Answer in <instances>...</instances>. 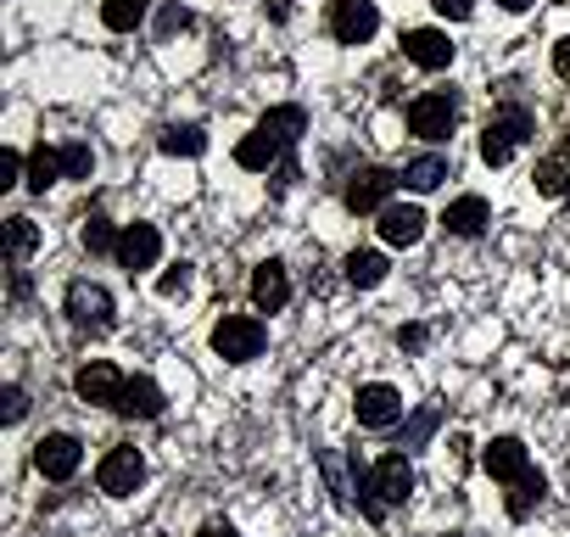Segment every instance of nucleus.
<instances>
[{
    "label": "nucleus",
    "instance_id": "nucleus-28",
    "mask_svg": "<svg viewBox=\"0 0 570 537\" xmlns=\"http://www.w3.org/2000/svg\"><path fill=\"white\" fill-rule=\"evenodd\" d=\"M347 281L353 286H381L386 281V257L381 252H347Z\"/></svg>",
    "mask_w": 570,
    "mask_h": 537
},
{
    "label": "nucleus",
    "instance_id": "nucleus-30",
    "mask_svg": "<svg viewBox=\"0 0 570 537\" xmlns=\"http://www.w3.org/2000/svg\"><path fill=\"white\" fill-rule=\"evenodd\" d=\"M531 179H537V191H542V196H564V191H570V174H564V163H559V157H542Z\"/></svg>",
    "mask_w": 570,
    "mask_h": 537
},
{
    "label": "nucleus",
    "instance_id": "nucleus-31",
    "mask_svg": "<svg viewBox=\"0 0 570 537\" xmlns=\"http://www.w3.org/2000/svg\"><path fill=\"white\" fill-rule=\"evenodd\" d=\"M79 241H85V252L96 257V252H118V235H112V224L96 213V218H85V230H79Z\"/></svg>",
    "mask_w": 570,
    "mask_h": 537
},
{
    "label": "nucleus",
    "instance_id": "nucleus-18",
    "mask_svg": "<svg viewBox=\"0 0 570 537\" xmlns=\"http://www.w3.org/2000/svg\"><path fill=\"white\" fill-rule=\"evenodd\" d=\"M420 235H425V213H420L414 202L381 213V241H386V246H420Z\"/></svg>",
    "mask_w": 570,
    "mask_h": 537
},
{
    "label": "nucleus",
    "instance_id": "nucleus-43",
    "mask_svg": "<svg viewBox=\"0 0 570 537\" xmlns=\"http://www.w3.org/2000/svg\"><path fill=\"white\" fill-rule=\"evenodd\" d=\"M564 152H570V140H564Z\"/></svg>",
    "mask_w": 570,
    "mask_h": 537
},
{
    "label": "nucleus",
    "instance_id": "nucleus-6",
    "mask_svg": "<svg viewBox=\"0 0 570 537\" xmlns=\"http://www.w3.org/2000/svg\"><path fill=\"white\" fill-rule=\"evenodd\" d=\"M124 387H129V375H118V364H107V359H90V364L73 375V392H79L85 403H96V409H118Z\"/></svg>",
    "mask_w": 570,
    "mask_h": 537
},
{
    "label": "nucleus",
    "instance_id": "nucleus-35",
    "mask_svg": "<svg viewBox=\"0 0 570 537\" xmlns=\"http://www.w3.org/2000/svg\"><path fill=\"white\" fill-rule=\"evenodd\" d=\"M18 174H23V152H12V146H7V152H0V191H12V185H18Z\"/></svg>",
    "mask_w": 570,
    "mask_h": 537
},
{
    "label": "nucleus",
    "instance_id": "nucleus-38",
    "mask_svg": "<svg viewBox=\"0 0 570 537\" xmlns=\"http://www.w3.org/2000/svg\"><path fill=\"white\" fill-rule=\"evenodd\" d=\"M425 342H431V331H425V325H403V331H397V348H409V353H420Z\"/></svg>",
    "mask_w": 570,
    "mask_h": 537
},
{
    "label": "nucleus",
    "instance_id": "nucleus-22",
    "mask_svg": "<svg viewBox=\"0 0 570 537\" xmlns=\"http://www.w3.org/2000/svg\"><path fill=\"white\" fill-rule=\"evenodd\" d=\"M62 174H68V168H62V152H51V146H35V152H29V179H23V185H29L35 196H46V191H51Z\"/></svg>",
    "mask_w": 570,
    "mask_h": 537
},
{
    "label": "nucleus",
    "instance_id": "nucleus-20",
    "mask_svg": "<svg viewBox=\"0 0 570 537\" xmlns=\"http://www.w3.org/2000/svg\"><path fill=\"white\" fill-rule=\"evenodd\" d=\"M257 129H263L268 140H279L285 152H292V146H297V135L308 129V113H303V107H268V113L257 118Z\"/></svg>",
    "mask_w": 570,
    "mask_h": 537
},
{
    "label": "nucleus",
    "instance_id": "nucleus-9",
    "mask_svg": "<svg viewBox=\"0 0 570 537\" xmlns=\"http://www.w3.org/2000/svg\"><path fill=\"white\" fill-rule=\"evenodd\" d=\"M397 179H403V174H392V168H358V174L347 179V207H353V213H386Z\"/></svg>",
    "mask_w": 570,
    "mask_h": 537
},
{
    "label": "nucleus",
    "instance_id": "nucleus-41",
    "mask_svg": "<svg viewBox=\"0 0 570 537\" xmlns=\"http://www.w3.org/2000/svg\"><path fill=\"white\" fill-rule=\"evenodd\" d=\"M503 12H525V7H537V0H498Z\"/></svg>",
    "mask_w": 570,
    "mask_h": 537
},
{
    "label": "nucleus",
    "instance_id": "nucleus-29",
    "mask_svg": "<svg viewBox=\"0 0 570 537\" xmlns=\"http://www.w3.org/2000/svg\"><path fill=\"white\" fill-rule=\"evenodd\" d=\"M436 426H442V409H436V403L414 409V414H409V426H403V448H425Z\"/></svg>",
    "mask_w": 570,
    "mask_h": 537
},
{
    "label": "nucleus",
    "instance_id": "nucleus-5",
    "mask_svg": "<svg viewBox=\"0 0 570 537\" xmlns=\"http://www.w3.org/2000/svg\"><path fill=\"white\" fill-rule=\"evenodd\" d=\"M453 124H459V96L453 90H431L409 107V135H420V140H448Z\"/></svg>",
    "mask_w": 570,
    "mask_h": 537
},
{
    "label": "nucleus",
    "instance_id": "nucleus-42",
    "mask_svg": "<svg viewBox=\"0 0 570 537\" xmlns=\"http://www.w3.org/2000/svg\"><path fill=\"white\" fill-rule=\"evenodd\" d=\"M448 537H464V531H448Z\"/></svg>",
    "mask_w": 570,
    "mask_h": 537
},
{
    "label": "nucleus",
    "instance_id": "nucleus-27",
    "mask_svg": "<svg viewBox=\"0 0 570 537\" xmlns=\"http://www.w3.org/2000/svg\"><path fill=\"white\" fill-rule=\"evenodd\" d=\"M442 179H448V157H436V152H431V157H414V163L403 168V185H409V191H436Z\"/></svg>",
    "mask_w": 570,
    "mask_h": 537
},
{
    "label": "nucleus",
    "instance_id": "nucleus-39",
    "mask_svg": "<svg viewBox=\"0 0 570 537\" xmlns=\"http://www.w3.org/2000/svg\"><path fill=\"white\" fill-rule=\"evenodd\" d=\"M553 68H559V74H564V79H570V35H564V40H559V46H553Z\"/></svg>",
    "mask_w": 570,
    "mask_h": 537
},
{
    "label": "nucleus",
    "instance_id": "nucleus-8",
    "mask_svg": "<svg viewBox=\"0 0 570 537\" xmlns=\"http://www.w3.org/2000/svg\"><path fill=\"white\" fill-rule=\"evenodd\" d=\"M381 29V12H375V0H336V12H331V35L342 46H370Z\"/></svg>",
    "mask_w": 570,
    "mask_h": 537
},
{
    "label": "nucleus",
    "instance_id": "nucleus-23",
    "mask_svg": "<svg viewBox=\"0 0 570 537\" xmlns=\"http://www.w3.org/2000/svg\"><path fill=\"white\" fill-rule=\"evenodd\" d=\"M146 12H151V0H101V23L112 35H135L146 23Z\"/></svg>",
    "mask_w": 570,
    "mask_h": 537
},
{
    "label": "nucleus",
    "instance_id": "nucleus-2",
    "mask_svg": "<svg viewBox=\"0 0 570 537\" xmlns=\"http://www.w3.org/2000/svg\"><path fill=\"white\" fill-rule=\"evenodd\" d=\"M525 140H531V118H525L520 107L492 113V118H487V129H481V157H487L492 168H503V163H509Z\"/></svg>",
    "mask_w": 570,
    "mask_h": 537
},
{
    "label": "nucleus",
    "instance_id": "nucleus-34",
    "mask_svg": "<svg viewBox=\"0 0 570 537\" xmlns=\"http://www.w3.org/2000/svg\"><path fill=\"white\" fill-rule=\"evenodd\" d=\"M190 29V12L185 7H163V18H157V35L168 40V35H185Z\"/></svg>",
    "mask_w": 570,
    "mask_h": 537
},
{
    "label": "nucleus",
    "instance_id": "nucleus-13",
    "mask_svg": "<svg viewBox=\"0 0 570 537\" xmlns=\"http://www.w3.org/2000/svg\"><path fill=\"white\" fill-rule=\"evenodd\" d=\"M157 257H163V235H157V224H129V230L118 235V263L129 268V275L151 268Z\"/></svg>",
    "mask_w": 570,
    "mask_h": 537
},
{
    "label": "nucleus",
    "instance_id": "nucleus-1",
    "mask_svg": "<svg viewBox=\"0 0 570 537\" xmlns=\"http://www.w3.org/2000/svg\"><path fill=\"white\" fill-rule=\"evenodd\" d=\"M409 492H414V465H409V453H381V459L370 465V476H364L358 509H364L370 520H386V509L403 504Z\"/></svg>",
    "mask_w": 570,
    "mask_h": 537
},
{
    "label": "nucleus",
    "instance_id": "nucleus-11",
    "mask_svg": "<svg viewBox=\"0 0 570 537\" xmlns=\"http://www.w3.org/2000/svg\"><path fill=\"white\" fill-rule=\"evenodd\" d=\"M79 459H85V448H79V437H68V431H51V437L35 448V470H40L46 481H68V476L79 470Z\"/></svg>",
    "mask_w": 570,
    "mask_h": 537
},
{
    "label": "nucleus",
    "instance_id": "nucleus-26",
    "mask_svg": "<svg viewBox=\"0 0 570 537\" xmlns=\"http://www.w3.org/2000/svg\"><path fill=\"white\" fill-rule=\"evenodd\" d=\"M40 246V230H35V218H7V257H12V268H23L29 263V252Z\"/></svg>",
    "mask_w": 570,
    "mask_h": 537
},
{
    "label": "nucleus",
    "instance_id": "nucleus-17",
    "mask_svg": "<svg viewBox=\"0 0 570 537\" xmlns=\"http://www.w3.org/2000/svg\"><path fill=\"white\" fill-rule=\"evenodd\" d=\"M163 387L151 381V375H129V387H124V398H118V414L124 420H157L163 414Z\"/></svg>",
    "mask_w": 570,
    "mask_h": 537
},
{
    "label": "nucleus",
    "instance_id": "nucleus-3",
    "mask_svg": "<svg viewBox=\"0 0 570 537\" xmlns=\"http://www.w3.org/2000/svg\"><path fill=\"white\" fill-rule=\"evenodd\" d=\"M68 320H73L79 331L101 336V331H112L118 303H112V292H107V286H96V281H73V286H68Z\"/></svg>",
    "mask_w": 570,
    "mask_h": 537
},
{
    "label": "nucleus",
    "instance_id": "nucleus-7",
    "mask_svg": "<svg viewBox=\"0 0 570 537\" xmlns=\"http://www.w3.org/2000/svg\"><path fill=\"white\" fill-rule=\"evenodd\" d=\"M140 481H146V459H140V448H112V453L101 459V470H96V487H101L107 498H129Z\"/></svg>",
    "mask_w": 570,
    "mask_h": 537
},
{
    "label": "nucleus",
    "instance_id": "nucleus-15",
    "mask_svg": "<svg viewBox=\"0 0 570 537\" xmlns=\"http://www.w3.org/2000/svg\"><path fill=\"white\" fill-rule=\"evenodd\" d=\"M403 57H409L414 68H431V74H436V68L453 62V40H448L442 29H409V35H403Z\"/></svg>",
    "mask_w": 570,
    "mask_h": 537
},
{
    "label": "nucleus",
    "instance_id": "nucleus-24",
    "mask_svg": "<svg viewBox=\"0 0 570 537\" xmlns=\"http://www.w3.org/2000/svg\"><path fill=\"white\" fill-rule=\"evenodd\" d=\"M157 146H163L168 157H202V152H207V129H196V124H168V129L157 135Z\"/></svg>",
    "mask_w": 570,
    "mask_h": 537
},
{
    "label": "nucleus",
    "instance_id": "nucleus-37",
    "mask_svg": "<svg viewBox=\"0 0 570 537\" xmlns=\"http://www.w3.org/2000/svg\"><path fill=\"white\" fill-rule=\"evenodd\" d=\"M431 7H436V12L448 18V23H464V18L475 12V0H431Z\"/></svg>",
    "mask_w": 570,
    "mask_h": 537
},
{
    "label": "nucleus",
    "instance_id": "nucleus-12",
    "mask_svg": "<svg viewBox=\"0 0 570 537\" xmlns=\"http://www.w3.org/2000/svg\"><path fill=\"white\" fill-rule=\"evenodd\" d=\"M285 303H292V275H285V263H257L252 268V309L257 314H279Z\"/></svg>",
    "mask_w": 570,
    "mask_h": 537
},
{
    "label": "nucleus",
    "instance_id": "nucleus-40",
    "mask_svg": "<svg viewBox=\"0 0 570 537\" xmlns=\"http://www.w3.org/2000/svg\"><path fill=\"white\" fill-rule=\"evenodd\" d=\"M196 537H240V531H235V526H224V520H213V526H202Z\"/></svg>",
    "mask_w": 570,
    "mask_h": 537
},
{
    "label": "nucleus",
    "instance_id": "nucleus-33",
    "mask_svg": "<svg viewBox=\"0 0 570 537\" xmlns=\"http://www.w3.org/2000/svg\"><path fill=\"white\" fill-rule=\"evenodd\" d=\"M190 292V263H174L168 275L157 281V297H185Z\"/></svg>",
    "mask_w": 570,
    "mask_h": 537
},
{
    "label": "nucleus",
    "instance_id": "nucleus-36",
    "mask_svg": "<svg viewBox=\"0 0 570 537\" xmlns=\"http://www.w3.org/2000/svg\"><path fill=\"white\" fill-rule=\"evenodd\" d=\"M0 403H7V426H18L29 414V392L23 387H7V392H0Z\"/></svg>",
    "mask_w": 570,
    "mask_h": 537
},
{
    "label": "nucleus",
    "instance_id": "nucleus-14",
    "mask_svg": "<svg viewBox=\"0 0 570 537\" xmlns=\"http://www.w3.org/2000/svg\"><path fill=\"white\" fill-rule=\"evenodd\" d=\"M320 470H325V481H331V498H336L342 509H353L358 492H364V476H370V470H353L342 448H325V453H320Z\"/></svg>",
    "mask_w": 570,
    "mask_h": 537
},
{
    "label": "nucleus",
    "instance_id": "nucleus-25",
    "mask_svg": "<svg viewBox=\"0 0 570 537\" xmlns=\"http://www.w3.org/2000/svg\"><path fill=\"white\" fill-rule=\"evenodd\" d=\"M542 492H548V476H542V470H525L520 481H509V515L525 520V515L542 504Z\"/></svg>",
    "mask_w": 570,
    "mask_h": 537
},
{
    "label": "nucleus",
    "instance_id": "nucleus-4",
    "mask_svg": "<svg viewBox=\"0 0 570 537\" xmlns=\"http://www.w3.org/2000/svg\"><path fill=\"white\" fill-rule=\"evenodd\" d=\"M213 353H218L224 364L257 359V353H263V325H257L252 314H224V320L213 325Z\"/></svg>",
    "mask_w": 570,
    "mask_h": 537
},
{
    "label": "nucleus",
    "instance_id": "nucleus-32",
    "mask_svg": "<svg viewBox=\"0 0 570 537\" xmlns=\"http://www.w3.org/2000/svg\"><path fill=\"white\" fill-rule=\"evenodd\" d=\"M62 168H68V179H90V168H96V152H90L85 140H68V146H62Z\"/></svg>",
    "mask_w": 570,
    "mask_h": 537
},
{
    "label": "nucleus",
    "instance_id": "nucleus-21",
    "mask_svg": "<svg viewBox=\"0 0 570 537\" xmlns=\"http://www.w3.org/2000/svg\"><path fill=\"white\" fill-rule=\"evenodd\" d=\"M487 218H492V213H487V202H481V196H459V202L442 213L448 235H464V241H470V235H481V230H487Z\"/></svg>",
    "mask_w": 570,
    "mask_h": 537
},
{
    "label": "nucleus",
    "instance_id": "nucleus-16",
    "mask_svg": "<svg viewBox=\"0 0 570 537\" xmlns=\"http://www.w3.org/2000/svg\"><path fill=\"white\" fill-rule=\"evenodd\" d=\"M481 465H487V476H492V481H520V476L531 470V459H525V442H520V437H492V442H487V453H481Z\"/></svg>",
    "mask_w": 570,
    "mask_h": 537
},
{
    "label": "nucleus",
    "instance_id": "nucleus-10",
    "mask_svg": "<svg viewBox=\"0 0 570 537\" xmlns=\"http://www.w3.org/2000/svg\"><path fill=\"white\" fill-rule=\"evenodd\" d=\"M353 409H358V426L386 431V426H397V420H403V392H397V387H386V381H370V387H358Z\"/></svg>",
    "mask_w": 570,
    "mask_h": 537
},
{
    "label": "nucleus",
    "instance_id": "nucleus-19",
    "mask_svg": "<svg viewBox=\"0 0 570 537\" xmlns=\"http://www.w3.org/2000/svg\"><path fill=\"white\" fill-rule=\"evenodd\" d=\"M235 163H240L246 174H268V168H279V163H285V146H279V140H268L263 129H252V135L235 146Z\"/></svg>",
    "mask_w": 570,
    "mask_h": 537
}]
</instances>
